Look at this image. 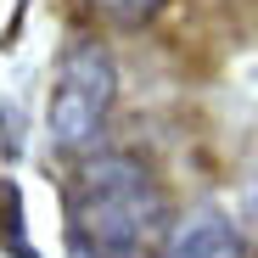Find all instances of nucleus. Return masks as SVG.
<instances>
[{"instance_id": "1", "label": "nucleus", "mask_w": 258, "mask_h": 258, "mask_svg": "<svg viewBox=\"0 0 258 258\" xmlns=\"http://www.w3.org/2000/svg\"><path fill=\"white\" fill-rule=\"evenodd\" d=\"M68 230L84 258H152L168 230V197L141 157H90L68 185Z\"/></svg>"}, {"instance_id": "2", "label": "nucleus", "mask_w": 258, "mask_h": 258, "mask_svg": "<svg viewBox=\"0 0 258 258\" xmlns=\"http://www.w3.org/2000/svg\"><path fill=\"white\" fill-rule=\"evenodd\" d=\"M112 101H118V68H112L107 45L101 39H73L56 68V84H51V112H45L51 152H62V157L90 152L112 118Z\"/></svg>"}, {"instance_id": "3", "label": "nucleus", "mask_w": 258, "mask_h": 258, "mask_svg": "<svg viewBox=\"0 0 258 258\" xmlns=\"http://www.w3.org/2000/svg\"><path fill=\"white\" fill-rule=\"evenodd\" d=\"M168 241L157 247V258H247L241 230L225 219V213H197L180 230H163Z\"/></svg>"}, {"instance_id": "4", "label": "nucleus", "mask_w": 258, "mask_h": 258, "mask_svg": "<svg viewBox=\"0 0 258 258\" xmlns=\"http://www.w3.org/2000/svg\"><path fill=\"white\" fill-rule=\"evenodd\" d=\"M101 23H112V28H146L168 0H84Z\"/></svg>"}, {"instance_id": "5", "label": "nucleus", "mask_w": 258, "mask_h": 258, "mask_svg": "<svg viewBox=\"0 0 258 258\" xmlns=\"http://www.w3.org/2000/svg\"><path fill=\"white\" fill-rule=\"evenodd\" d=\"M0 241L12 247V258H34L28 230H23V191L17 185H0Z\"/></svg>"}, {"instance_id": "6", "label": "nucleus", "mask_w": 258, "mask_h": 258, "mask_svg": "<svg viewBox=\"0 0 258 258\" xmlns=\"http://www.w3.org/2000/svg\"><path fill=\"white\" fill-rule=\"evenodd\" d=\"M17 129H23V112H17V107H0V152H6V157L23 152V135H17Z\"/></svg>"}, {"instance_id": "7", "label": "nucleus", "mask_w": 258, "mask_h": 258, "mask_svg": "<svg viewBox=\"0 0 258 258\" xmlns=\"http://www.w3.org/2000/svg\"><path fill=\"white\" fill-rule=\"evenodd\" d=\"M247 225H252V236H258V180L247 185Z\"/></svg>"}]
</instances>
